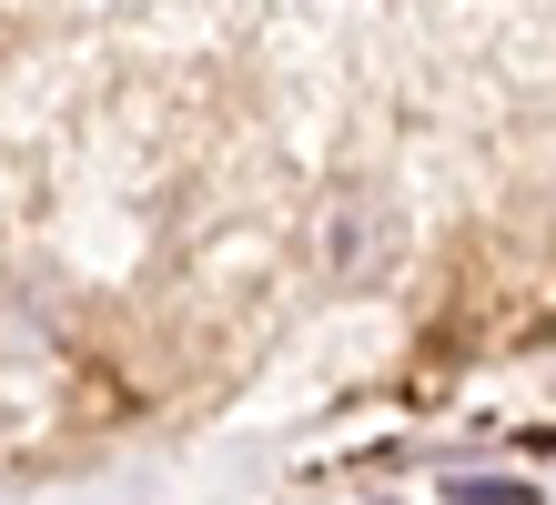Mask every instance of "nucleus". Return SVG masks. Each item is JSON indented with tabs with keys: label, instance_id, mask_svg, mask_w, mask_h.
Returning <instances> with one entry per match:
<instances>
[{
	"label": "nucleus",
	"instance_id": "nucleus-1",
	"mask_svg": "<svg viewBox=\"0 0 556 505\" xmlns=\"http://www.w3.org/2000/svg\"><path fill=\"white\" fill-rule=\"evenodd\" d=\"M365 263H384V202L344 192L324 213V274H365Z\"/></svg>",
	"mask_w": 556,
	"mask_h": 505
}]
</instances>
